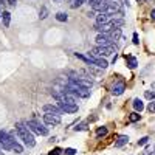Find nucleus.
I'll list each match as a JSON object with an SVG mask.
<instances>
[{"mask_svg":"<svg viewBox=\"0 0 155 155\" xmlns=\"http://www.w3.org/2000/svg\"><path fill=\"white\" fill-rule=\"evenodd\" d=\"M16 134L26 146H28V147H34L36 146L33 132L28 129V126H26L25 122H16Z\"/></svg>","mask_w":155,"mask_h":155,"instance_id":"nucleus-1","label":"nucleus"},{"mask_svg":"<svg viewBox=\"0 0 155 155\" xmlns=\"http://www.w3.org/2000/svg\"><path fill=\"white\" fill-rule=\"evenodd\" d=\"M65 87L70 90V92L75 95V96H78V98H89V96H90V89L82 87V85L76 84L75 81L70 79V78H68V79L65 81Z\"/></svg>","mask_w":155,"mask_h":155,"instance_id":"nucleus-2","label":"nucleus"},{"mask_svg":"<svg viewBox=\"0 0 155 155\" xmlns=\"http://www.w3.org/2000/svg\"><path fill=\"white\" fill-rule=\"evenodd\" d=\"M16 141V134L14 132H5L0 130V147L5 150H11L12 143Z\"/></svg>","mask_w":155,"mask_h":155,"instance_id":"nucleus-3","label":"nucleus"},{"mask_svg":"<svg viewBox=\"0 0 155 155\" xmlns=\"http://www.w3.org/2000/svg\"><path fill=\"white\" fill-rule=\"evenodd\" d=\"M116 53L115 45H106V47H95L92 51H89V56L95 57H102V56H110V54Z\"/></svg>","mask_w":155,"mask_h":155,"instance_id":"nucleus-4","label":"nucleus"},{"mask_svg":"<svg viewBox=\"0 0 155 155\" xmlns=\"http://www.w3.org/2000/svg\"><path fill=\"white\" fill-rule=\"evenodd\" d=\"M25 124L28 126V129L33 132V134H37V135H42V136L48 135V129L44 124H40V121H37V120H28V121H25Z\"/></svg>","mask_w":155,"mask_h":155,"instance_id":"nucleus-5","label":"nucleus"},{"mask_svg":"<svg viewBox=\"0 0 155 155\" xmlns=\"http://www.w3.org/2000/svg\"><path fill=\"white\" fill-rule=\"evenodd\" d=\"M61 115H56V113H45L44 115V122L48 126H57L61 124Z\"/></svg>","mask_w":155,"mask_h":155,"instance_id":"nucleus-6","label":"nucleus"},{"mask_svg":"<svg viewBox=\"0 0 155 155\" xmlns=\"http://www.w3.org/2000/svg\"><path fill=\"white\" fill-rule=\"evenodd\" d=\"M57 106L62 112L65 113H76L78 112V104H70V102H62V101H57Z\"/></svg>","mask_w":155,"mask_h":155,"instance_id":"nucleus-7","label":"nucleus"},{"mask_svg":"<svg viewBox=\"0 0 155 155\" xmlns=\"http://www.w3.org/2000/svg\"><path fill=\"white\" fill-rule=\"evenodd\" d=\"M87 57H89V61H90L89 65H96L99 68H102V70L109 67L107 61H106V59H102V57H95V56H89V54H87Z\"/></svg>","mask_w":155,"mask_h":155,"instance_id":"nucleus-8","label":"nucleus"},{"mask_svg":"<svg viewBox=\"0 0 155 155\" xmlns=\"http://www.w3.org/2000/svg\"><path fill=\"white\" fill-rule=\"evenodd\" d=\"M126 90V82L124 81H118V82H115L112 85V93L115 95V96H120V95L124 93Z\"/></svg>","mask_w":155,"mask_h":155,"instance_id":"nucleus-9","label":"nucleus"},{"mask_svg":"<svg viewBox=\"0 0 155 155\" xmlns=\"http://www.w3.org/2000/svg\"><path fill=\"white\" fill-rule=\"evenodd\" d=\"M121 34H122L121 26H120V28H113V30H110V31L107 33L109 39L112 40V44H113V42H116V40H120V39H121Z\"/></svg>","mask_w":155,"mask_h":155,"instance_id":"nucleus-10","label":"nucleus"},{"mask_svg":"<svg viewBox=\"0 0 155 155\" xmlns=\"http://www.w3.org/2000/svg\"><path fill=\"white\" fill-rule=\"evenodd\" d=\"M96 44L99 45V47H106V45H112V40L109 39L107 34L99 33V34L96 36Z\"/></svg>","mask_w":155,"mask_h":155,"instance_id":"nucleus-11","label":"nucleus"},{"mask_svg":"<svg viewBox=\"0 0 155 155\" xmlns=\"http://www.w3.org/2000/svg\"><path fill=\"white\" fill-rule=\"evenodd\" d=\"M45 113H56V115H62V110L59 109V106H54V104H45L42 107Z\"/></svg>","mask_w":155,"mask_h":155,"instance_id":"nucleus-12","label":"nucleus"},{"mask_svg":"<svg viewBox=\"0 0 155 155\" xmlns=\"http://www.w3.org/2000/svg\"><path fill=\"white\" fill-rule=\"evenodd\" d=\"M112 19H115V17L107 14V12H99V14L96 16V24H109Z\"/></svg>","mask_w":155,"mask_h":155,"instance_id":"nucleus-13","label":"nucleus"},{"mask_svg":"<svg viewBox=\"0 0 155 155\" xmlns=\"http://www.w3.org/2000/svg\"><path fill=\"white\" fill-rule=\"evenodd\" d=\"M127 143H129V136H127V135H121L120 138L115 141V147H122V146L127 144Z\"/></svg>","mask_w":155,"mask_h":155,"instance_id":"nucleus-14","label":"nucleus"},{"mask_svg":"<svg viewBox=\"0 0 155 155\" xmlns=\"http://www.w3.org/2000/svg\"><path fill=\"white\" fill-rule=\"evenodd\" d=\"M132 106H134V109H135V112H143V109H144V104H143V101H141L140 98H135L134 99V104H132Z\"/></svg>","mask_w":155,"mask_h":155,"instance_id":"nucleus-15","label":"nucleus"},{"mask_svg":"<svg viewBox=\"0 0 155 155\" xmlns=\"http://www.w3.org/2000/svg\"><path fill=\"white\" fill-rule=\"evenodd\" d=\"M2 22H3V26L8 28L10 26V22H11V14L8 11H3L2 12Z\"/></svg>","mask_w":155,"mask_h":155,"instance_id":"nucleus-16","label":"nucleus"},{"mask_svg":"<svg viewBox=\"0 0 155 155\" xmlns=\"http://www.w3.org/2000/svg\"><path fill=\"white\" fill-rule=\"evenodd\" d=\"M126 61H127V67L129 68H136V65H138V61H136V57H134V56H126Z\"/></svg>","mask_w":155,"mask_h":155,"instance_id":"nucleus-17","label":"nucleus"},{"mask_svg":"<svg viewBox=\"0 0 155 155\" xmlns=\"http://www.w3.org/2000/svg\"><path fill=\"white\" fill-rule=\"evenodd\" d=\"M11 150H12V152H16V154H22V152H24V147H22V146H20L19 143H17V140H16L14 143H12Z\"/></svg>","mask_w":155,"mask_h":155,"instance_id":"nucleus-18","label":"nucleus"},{"mask_svg":"<svg viewBox=\"0 0 155 155\" xmlns=\"http://www.w3.org/2000/svg\"><path fill=\"white\" fill-rule=\"evenodd\" d=\"M107 134H109L107 127H98V129H96V136H98V138H102V136H106Z\"/></svg>","mask_w":155,"mask_h":155,"instance_id":"nucleus-19","label":"nucleus"},{"mask_svg":"<svg viewBox=\"0 0 155 155\" xmlns=\"http://www.w3.org/2000/svg\"><path fill=\"white\" fill-rule=\"evenodd\" d=\"M84 3H85V0H71V2H70V6L73 8V10H76V8L82 6Z\"/></svg>","mask_w":155,"mask_h":155,"instance_id":"nucleus-20","label":"nucleus"},{"mask_svg":"<svg viewBox=\"0 0 155 155\" xmlns=\"http://www.w3.org/2000/svg\"><path fill=\"white\" fill-rule=\"evenodd\" d=\"M47 17H48V10L45 6H42V8H40V11H39V19L44 20V19H47Z\"/></svg>","mask_w":155,"mask_h":155,"instance_id":"nucleus-21","label":"nucleus"},{"mask_svg":"<svg viewBox=\"0 0 155 155\" xmlns=\"http://www.w3.org/2000/svg\"><path fill=\"white\" fill-rule=\"evenodd\" d=\"M56 20H59V22H67V20H68V16L65 14V12H57V14H56Z\"/></svg>","mask_w":155,"mask_h":155,"instance_id":"nucleus-22","label":"nucleus"},{"mask_svg":"<svg viewBox=\"0 0 155 155\" xmlns=\"http://www.w3.org/2000/svg\"><path fill=\"white\" fill-rule=\"evenodd\" d=\"M140 118H141L140 113H138V112H134V113H132V115L129 116V121H130V122H136V121L140 120Z\"/></svg>","mask_w":155,"mask_h":155,"instance_id":"nucleus-23","label":"nucleus"},{"mask_svg":"<svg viewBox=\"0 0 155 155\" xmlns=\"http://www.w3.org/2000/svg\"><path fill=\"white\" fill-rule=\"evenodd\" d=\"M89 127V122H81V124H78L76 127H75V130L78 132V130H85Z\"/></svg>","mask_w":155,"mask_h":155,"instance_id":"nucleus-24","label":"nucleus"},{"mask_svg":"<svg viewBox=\"0 0 155 155\" xmlns=\"http://www.w3.org/2000/svg\"><path fill=\"white\" fill-rule=\"evenodd\" d=\"M147 110H149L150 113H155V99H154V101H150V102H149V106H147Z\"/></svg>","mask_w":155,"mask_h":155,"instance_id":"nucleus-25","label":"nucleus"},{"mask_svg":"<svg viewBox=\"0 0 155 155\" xmlns=\"http://www.w3.org/2000/svg\"><path fill=\"white\" fill-rule=\"evenodd\" d=\"M144 96L147 98V99H150V101H152V99H155V92H149V90H147V92L144 93Z\"/></svg>","mask_w":155,"mask_h":155,"instance_id":"nucleus-26","label":"nucleus"},{"mask_svg":"<svg viewBox=\"0 0 155 155\" xmlns=\"http://www.w3.org/2000/svg\"><path fill=\"white\" fill-rule=\"evenodd\" d=\"M62 152H64L62 149H59V147H54V149L51 150V152H50V155H61Z\"/></svg>","mask_w":155,"mask_h":155,"instance_id":"nucleus-27","label":"nucleus"},{"mask_svg":"<svg viewBox=\"0 0 155 155\" xmlns=\"http://www.w3.org/2000/svg\"><path fill=\"white\" fill-rule=\"evenodd\" d=\"M65 152V155H75L76 154V149H73V147H68V149H65L64 150Z\"/></svg>","mask_w":155,"mask_h":155,"instance_id":"nucleus-28","label":"nucleus"},{"mask_svg":"<svg viewBox=\"0 0 155 155\" xmlns=\"http://www.w3.org/2000/svg\"><path fill=\"white\" fill-rule=\"evenodd\" d=\"M147 141H149V136H144V138H141V140L138 141V146H144Z\"/></svg>","mask_w":155,"mask_h":155,"instance_id":"nucleus-29","label":"nucleus"},{"mask_svg":"<svg viewBox=\"0 0 155 155\" xmlns=\"http://www.w3.org/2000/svg\"><path fill=\"white\" fill-rule=\"evenodd\" d=\"M101 2H104V0H89L90 6H95V5H98V3H101Z\"/></svg>","mask_w":155,"mask_h":155,"instance_id":"nucleus-30","label":"nucleus"},{"mask_svg":"<svg viewBox=\"0 0 155 155\" xmlns=\"http://www.w3.org/2000/svg\"><path fill=\"white\" fill-rule=\"evenodd\" d=\"M134 44H135V45H138V44H140V40H138V34H136V33H134Z\"/></svg>","mask_w":155,"mask_h":155,"instance_id":"nucleus-31","label":"nucleus"},{"mask_svg":"<svg viewBox=\"0 0 155 155\" xmlns=\"http://www.w3.org/2000/svg\"><path fill=\"white\" fill-rule=\"evenodd\" d=\"M16 3H17V0H8V5H11V6H16Z\"/></svg>","mask_w":155,"mask_h":155,"instance_id":"nucleus-32","label":"nucleus"},{"mask_svg":"<svg viewBox=\"0 0 155 155\" xmlns=\"http://www.w3.org/2000/svg\"><path fill=\"white\" fill-rule=\"evenodd\" d=\"M87 17H95V11H93V10L89 11V12H87Z\"/></svg>","mask_w":155,"mask_h":155,"instance_id":"nucleus-33","label":"nucleus"},{"mask_svg":"<svg viewBox=\"0 0 155 155\" xmlns=\"http://www.w3.org/2000/svg\"><path fill=\"white\" fill-rule=\"evenodd\" d=\"M150 19H152V20H155V10H154L152 12H150Z\"/></svg>","mask_w":155,"mask_h":155,"instance_id":"nucleus-34","label":"nucleus"},{"mask_svg":"<svg viewBox=\"0 0 155 155\" xmlns=\"http://www.w3.org/2000/svg\"><path fill=\"white\" fill-rule=\"evenodd\" d=\"M6 2V0H0V3H5Z\"/></svg>","mask_w":155,"mask_h":155,"instance_id":"nucleus-35","label":"nucleus"},{"mask_svg":"<svg viewBox=\"0 0 155 155\" xmlns=\"http://www.w3.org/2000/svg\"><path fill=\"white\" fill-rule=\"evenodd\" d=\"M0 17H2V10H0Z\"/></svg>","mask_w":155,"mask_h":155,"instance_id":"nucleus-36","label":"nucleus"},{"mask_svg":"<svg viewBox=\"0 0 155 155\" xmlns=\"http://www.w3.org/2000/svg\"><path fill=\"white\" fill-rule=\"evenodd\" d=\"M107 2H113V0H107Z\"/></svg>","mask_w":155,"mask_h":155,"instance_id":"nucleus-37","label":"nucleus"},{"mask_svg":"<svg viewBox=\"0 0 155 155\" xmlns=\"http://www.w3.org/2000/svg\"><path fill=\"white\" fill-rule=\"evenodd\" d=\"M154 152H155V147H154Z\"/></svg>","mask_w":155,"mask_h":155,"instance_id":"nucleus-38","label":"nucleus"},{"mask_svg":"<svg viewBox=\"0 0 155 155\" xmlns=\"http://www.w3.org/2000/svg\"><path fill=\"white\" fill-rule=\"evenodd\" d=\"M56 2H59V0H56Z\"/></svg>","mask_w":155,"mask_h":155,"instance_id":"nucleus-39","label":"nucleus"}]
</instances>
